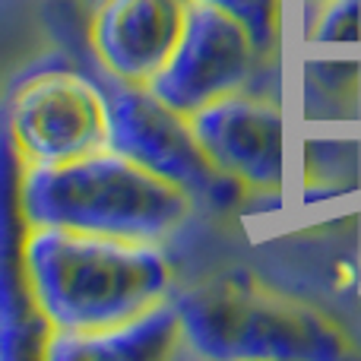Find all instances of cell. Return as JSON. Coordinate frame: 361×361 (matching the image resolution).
Segmentation results:
<instances>
[{"label": "cell", "instance_id": "obj_1", "mask_svg": "<svg viewBox=\"0 0 361 361\" xmlns=\"http://www.w3.org/2000/svg\"><path fill=\"white\" fill-rule=\"evenodd\" d=\"M29 269L38 307L63 333L105 330L175 295L159 241L32 225Z\"/></svg>", "mask_w": 361, "mask_h": 361}, {"label": "cell", "instance_id": "obj_2", "mask_svg": "<svg viewBox=\"0 0 361 361\" xmlns=\"http://www.w3.org/2000/svg\"><path fill=\"white\" fill-rule=\"evenodd\" d=\"M180 343L216 361H339L345 333L324 311L269 288L250 273H225L171 295Z\"/></svg>", "mask_w": 361, "mask_h": 361}, {"label": "cell", "instance_id": "obj_3", "mask_svg": "<svg viewBox=\"0 0 361 361\" xmlns=\"http://www.w3.org/2000/svg\"><path fill=\"white\" fill-rule=\"evenodd\" d=\"M23 206L35 228L165 241L190 216L193 197L105 146L63 165H25Z\"/></svg>", "mask_w": 361, "mask_h": 361}, {"label": "cell", "instance_id": "obj_4", "mask_svg": "<svg viewBox=\"0 0 361 361\" xmlns=\"http://www.w3.org/2000/svg\"><path fill=\"white\" fill-rule=\"evenodd\" d=\"M102 89L108 102V149L178 184L193 200L231 206L241 197L244 184L216 171V165L206 159L193 133L190 114L171 108L149 86L108 76Z\"/></svg>", "mask_w": 361, "mask_h": 361}, {"label": "cell", "instance_id": "obj_5", "mask_svg": "<svg viewBox=\"0 0 361 361\" xmlns=\"http://www.w3.org/2000/svg\"><path fill=\"white\" fill-rule=\"evenodd\" d=\"M0 118L25 165H63L108 146L105 89L70 67H42L19 80Z\"/></svg>", "mask_w": 361, "mask_h": 361}, {"label": "cell", "instance_id": "obj_6", "mask_svg": "<svg viewBox=\"0 0 361 361\" xmlns=\"http://www.w3.org/2000/svg\"><path fill=\"white\" fill-rule=\"evenodd\" d=\"M260 54L244 23L197 0L175 51L149 89L171 108L193 114L231 92H244Z\"/></svg>", "mask_w": 361, "mask_h": 361}, {"label": "cell", "instance_id": "obj_7", "mask_svg": "<svg viewBox=\"0 0 361 361\" xmlns=\"http://www.w3.org/2000/svg\"><path fill=\"white\" fill-rule=\"evenodd\" d=\"M23 175L25 159L0 118V361L44 358L54 333L32 286V222L23 206Z\"/></svg>", "mask_w": 361, "mask_h": 361}, {"label": "cell", "instance_id": "obj_8", "mask_svg": "<svg viewBox=\"0 0 361 361\" xmlns=\"http://www.w3.org/2000/svg\"><path fill=\"white\" fill-rule=\"evenodd\" d=\"M193 133L216 171L254 190H279L286 178V137L276 102L231 92L190 114Z\"/></svg>", "mask_w": 361, "mask_h": 361}, {"label": "cell", "instance_id": "obj_9", "mask_svg": "<svg viewBox=\"0 0 361 361\" xmlns=\"http://www.w3.org/2000/svg\"><path fill=\"white\" fill-rule=\"evenodd\" d=\"M197 0H105L92 19V51L114 80L149 86L175 51Z\"/></svg>", "mask_w": 361, "mask_h": 361}, {"label": "cell", "instance_id": "obj_10", "mask_svg": "<svg viewBox=\"0 0 361 361\" xmlns=\"http://www.w3.org/2000/svg\"><path fill=\"white\" fill-rule=\"evenodd\" d=\"M180 345V317L175 298L149 307L130 320L105 330L63 333L54 330L44 358L48 361H159Z\"/></svg>", "mask_w": 361, "mask_h": 361}, {"label": "cell", "instance_id": "obj_11", "mask_svg": "<svg viewBox=\"0 0 361 361\" xmlns=\"http://www.w3.org/2000/svg\"><path fill=\"white\" fill-rule=\"evenodd\" d=\"M200 4H209L216 10L235 16L238 23H244V29L250 32L254 44L267 54L269 44L276 42V32H279V16H282V0H200Z\"/></svg>", "mask_w": 361, "mask_h": 361}, {"label": "cell", "instance_id": "obj_12", "mask_svg": "<svg viewBox=\"0 0 361 361\" xmlns=\"http://www.w3.org/2000/svg\"><path fill=\"white\" fill-rule=\"evenodd\" d=\"M314 44H358L361 42V0H326L311 29Z\"/></svg>", "mask_w": 361, "mask_h": 361}]
</instances>
